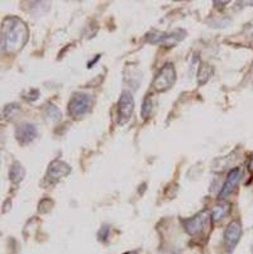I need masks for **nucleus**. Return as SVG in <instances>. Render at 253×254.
Instances as JSON below:
<instances>
[{
  "label": "nucleus",
  "instance_id": "nucleus-1",
  "mask_svg": "<svg viewBox=\"0 0 253 254\" xmlns=\"http://www.w3.org/2000/svg\"><path fill=\"white\" fill-rule=\"evenodd\" d=\"M28 41V28L23 20L17 17H9L4 20L1 31L3 52L15 53L22 50Z\"/></svg>",
  "mask_w": 253,
  "mask_h": 254
},
{
  "label": "nucleus",
  "instance_id": "nucleus-2",
  "mask_svg": "<svg viewBox=\"0 0 253 254\" xmlns=\"http://www.w3.org/2000/svg\"><path fill=\"white\" fill-rule=\"evenodd\" d=\"M176 81V71L172 64H166L159 73L156 75L155 80L152 82L153 89L157 91H166V90L171 89L172 85Z\"/></svg>",
  "mask_w": 253,
  "mask_h": 254
},
{
  "label": "nucleus",
  "instance_id": "nucleus-3",
  "mask_svg": "<svg viewBox=\"0 0 253 254\" xmlns=\"http://www.w3.org/2000/svg\"><path fill=\"white\" fill-rule=\"evenodd\" d=\"M210 220H213L212 212L208 211V210H204V211L199 212V214H196L192 218L184 220L182 224H184V228L186 230V233H189L192 237H196L200 233H203L204 228L210 223Z\"/></svg>",
  "mask_w": 253,
  "mask_h": 254
},
{
  "label": "nucleus",
  "instance_id": "nucleus-4",
  "mask_svg": "<svg viewBox=\"0 0 253 254\" xmlns=\"http://www.w3.org/2000/svg\"><path fill=\"white\" fill-rule=\"evenodd\" d=\"M90 104H91V99H90L89 95L78 92V94H75L71 98L69 103L70 115H73L76 119L83 117V115H85L90 110Z\"/></svg>",
  "mask_w": 253,
  "mask_h": 254
},
{
  "label": "nucleus",
  "instance_id": "nucleus-5",
  "mask_svg": "<svg viewBox=\"0 0 253 254\" xmlns=\"http://www.w3.org/2000/svg\"><path fill=\"white\" fill-rule=\"evenodd\" d=\"M134 110V101L131 92L124 91L118 103V123L125 124L131 119Z\"/></svg>",
  "mask_w": 253,
  "mask_h": 254
},
{
  "label": "nucleus",
  "instance_id": "nucleus-6",
  "mask_svg": "<svg viewBox=\"0 0 253 254\" xmlns=\"http://www.w3.org/2000/svg\"><path fill=\"white\" fill-rule=\"evenodd\" d=\"M242 237V225L240 220H234L227 226L226 233H224V244L228 253H232L236 248V246L240 242Z\"/></svg>",
  "mask_w": 253,
  "mask_h": 254
},
{
  "label": "nucleus",
  "instance_id": "nucleus-7",
  "mask_svg": "<svg viewBox=\"0 0 253 254\" xmlns=\"http://www.w3.org/2000/svg\"><path fill=\"white\" fill-rule=\"evenodd\" d=\"M241 177H242V170L238 167L233 168V170L228 173L226 182H224L222 190H220L219 195H218V198H219V200H224L226 197H228V196L233 192L234 189H236L237 184L240 182Z\"/></svg>",
  "mask_w": 253,
  "mask_h": 254
},
{
  "label": "nucleus",
  "instance_id": "nucleus-8",
  "mask_svg": "<svg viewBox=\"0 0 253 254\" xmlns=\"http://www.w3.org/2000/svg\"><path fill=\"white\" fill-rule=\"evenodd\" d=\"M15 137L20 144H27L37 137V129L31 123H22L17 127Z\"/></svg>",
  "mask_w": 253,
  "mask_h": 254
},
{
  "label": "nucleus",
  "instance_id": "nucleus-9",
  "mask_svg": "<svg viewBox=\"0 0 253 254\" xmlns=\"http://www.w3.org/2000/svg\"><path fill=\"white\" fill-rule=\"evenodd\" d=\"M184 33L181 31H176L173 33H152V37L148 38V41L152 43H166L169 42V46L176 45L177 42H180L181 39L184 38Z\"/></svg>",
  "mask_w": 253,
  "mask_h": 254
},
{
  "label": "nucleus",
  "instance_id": "nucleus-10",
  "mask_svg": "<svg viewBox=\"0 0 253 254\" xmlns=\"http://www.w3.org/2000/svg\"><path fill=\"white\" fill-rule=\"evenodd\" d=\"M70 172H71V168H70L69 165H66L62 161H59V159H56V161H53L51 163L50 167H48L47 175L52 180H60L62 177L70 175Z\"/></svg>",
  "mask_w": 253,
  "mask_h": 254
},
{
  "label": "nucleus",
  "instance_id": "nucleus-11",
  "mask_svg": "<svg viewBox=\"0 0 253 254\" xmlns=\"http://www.w3.org/2000/svg\"><path fill=\"white\" fill-rule=\"evenodd\" d=\"M229 212H231V205L228 202H222V204H218L213 207L212 219L214 221H219L223 218H226Z\"/></svg>",
  "mask_w": 253,
  "mask_h": 254
},
{
  "label": "nucleus",
  "instance_id": "nucleus-12",
  "mask_svg": "<svg viewBox=\"0 0 253 254\" xmlns=\"http://www.w3.org/2000/svg\"><path fill=\"white\" fill-rule=\"evenodd\" d=\"M24 175H25V171L20 163L15 162L11 165L10 171H9V179L11 180V182H14V184H18V182L22 181L23 177H24Z\"/></svg>",
  "mask_w": 253,
  "mask_h": 254
},
{
  "label": "nucleus",
  "instance_id": "nucleus-13",
  "mask_svg": "<svg viewBox=\"0 0 253 254\" xmlns=\"http://www.w3.org/2000/svg\"><path fill=\"white\" fill-rule=\"evenodd\" d=\"M213 75V67H210L208 64H203L200 66V70H199V84H205L208 81L210 76Z\"/></svg>",
  "mask_w": 253,
  "mask_h": 254
},
{
  "label": "nucleus",
  "instance_id": "nucleus-14",
  "mask_svg": "<svg viewBox=\"0 0 253 254\" xmlns=\"http://www.w3.org/2000/svg\"><path fill=\"white\" fill-rule=\"evenodd\" d=\"M45 115L47 119L52 120V122L60 120V118H61V113H60V110L57 109L53 104H47V105H46Z\"/></svg>",
  "mask_w": 253,
  "mask_h": 254
},
{
  "label": "nucleus",
  "instance_id": "nucleus-15",
  "mask_svg": "<svg viewBox=\"0 0 253 254\" xmlns=\"http://www.w3.org/2000/svg\"><path fill=\"white\" fill-rule=\"evenodd\" d=\"M152 108H153L152 99H151V96H147L145 100V103H143V105H142V110H141V113H142V117L143 118L150 117V115L152 114Z\"/></svg>",
  "mask_w": 253,
  "mask_h": 254
},
{
  "label": "nucleus",
  "instance_id": "nucleus-16",
  "mask_svg": "<svg viewBox=\"0 0 253 254\" xmlns=\"http://www.w3.org/2000/svg\"><path fill=\"white\" fill-rule=\"evenodd\" d=\"M100 232H103V235H100V238L101 239H105V237H106V234H108V232H109V229H108V226H104L103 229L100 230Z\"/></svg>",
  "mask_w": 253,
  "mask_h": 254
},
{
  "label": "nucleus",
  "instance_id": "nucleus-17",
  "mask_svg": "<svg viewBox=\"0 0 253 254\" xmlns=\"http://www.w3.org/2000/svg\"><path fill=\"white\" fill-rule=\"evenodd\" d=\"M248 168H250V171H251V172H253V156H252V158H251V161H250V165H248Z\"/></svg>",
  "mask_w": 253,
  "mask_h": 254
},
{
  "label": "nucleus",
  "instance_id": "nucleus-18",
  "mask_svg": "<svg viewBox=\"0 0 253 254\" xmlns=\"http://www.w3.org/2000/svg\"><path fill=\"white\" fill-rule=\"evenodd\" d=\"M124 254H138V252H136V251H133V252H127V253H124Z\"/></svg>",
  "mask_w": 253,
  "mask_h": 254
}]
</instances>
